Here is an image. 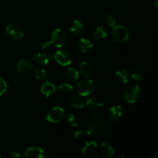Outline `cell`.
Segmentation results:
<instances>
[{
    "label": "cell",
    "instance_id": "cell-1",
    "mask_svg": "<svg viewBox=\"0 0 158 158\" xmlns=\"http://www.w3.org/2000/svg\"><path fill=\"white\" fill-rule=\"evenodd\" d=\"M86 107L91 115L95 118L101 117L104 114L105 106L103 100L97 97H91L86 102Z\"/></svg>",
    "mask_w": 158,
    "mask_h": 158
},
{
    "label": "cell",
    "instance_id": "cell-2",
    "mask_svg": "<svg viewBox=\"0 0 158 158\" xmlns=\"http://www.w3.org/2000/svg\"><path fill=\"white\" fill-rule=\"evenodd\" d=\"M140 88L137 84L127 85L123 90V97L125 101L128 103H134L138 100Z\"/></svg>",
    "mask_w": 158,
    "mask_h": 158
},
{
    "label": "cell",
    "instance_id": "cell-3",
    "mask_svg": "<svg viewBox=\"0 0 158 158\" xmlns=\"http://www.w3.org/2000/svg\"><path fill=\"white\" fill-rule=\"evenodd\" d=\"M112 36L118 43H124L129 39L130 31L127 26L124 25H118L113 26Z\"/></svg>",
    "mask_w": 158,
    "mask_h": 158
},
{
    "label": "cell",
    "instance_id": "cell-4",
    "mask_svg": "<svg viewBox=\"0 0 158 158\" xmlns=\"http://www.w3.org/2000/svg\"><path fill=\"white\" fill-rule=\"evenodd\" d=\"M95 89L94 83L91 80L83 79L80 80L77 84V93L82 97H87L94 93Z\"/></svg>",
    "mask_w": 158,
    "mask_h": 158
},
{
    "label": "cell",
    "instance_id": "cell-5",
    "mask_svg": "<svg viewBox=\"0 0 158 158\" xmlns=\"http://www.w3.org/2000/svg\"><path fill=\"white\" fill-rule=\"evenodd\" d=\"M67 42L66 32L62 29H56L53 31L51 35L50 43L55 48H62Z\"/></svg>",
    "mask_w": 158,
    "mask_h": 158
},
{
    "label": "cell",
    "instance_id": "cell-6",
    "mask_svg": "<svg viewBox=\"0 0 158 158\" xmlns=\"http://www.w3.org/2000/svg\"><path fill=\"white\" fill-rule=\"evenodd\" d=\"M104 124L100 120H94L89 125L87 129V135L94 138L101 137L104 133Z\"/></svg>",
    "mask_w": 158,
    "mask_h": 158
},
{
    "label": "cell",
    "instance_id": "cell-7",
    "mask_svg": "<svg viewBox=\"0 0 158 158\" xmlns=\"http://www.w3.org/2000/svg\"><path fill=\"white\" fill-rule=\"evenodd\" d=\"M64 117V110L60 106H54L46 114V120L52 123H60Z\"/></svg>",
    "mask_w": 158,
    "mask_h": 158
},
{
    "label": "cell",
    "instance_id": "cell-8",
    "mask_svg": "<svg viewBox=\"0 0 158 158\" xmlns=\"http://www.w3.org/2000/svg\"><path fill=\"white\" fill-rule=\"evenodd\" d=\"M53 59L61 66H69L72 62L71 55L66 50H59L53 55Z\"/></svg>",
    "mask_w": 158,
    "mask_h": 158
},
{
    "label": "cell",
    "instance_id": "cell-9",
    "mask_svg": "<svg viewBox=\"0 0 158 158\" xmlns=\"http://www.w3.org/2000/svg\"><path fill=\"white\" fill-rule=\"evenodd\" d=\"M6 33L13 40H20L23 37L24 33L21 28L15 24H9L6 28Z\"/></svg>",
    "mask_w": 158,
    "mask_h": 158
},
{
    "label": "cell",
    "instance_id": "cell-10",
    "mask_svg": "<svg viewBox=\"0 0 158 158\" xmlns=\"http://www.w3.org/2000/svg\"><path fill=\"white\" fill-rule=\"evenodd\" d=\"M122 107L120 105H113L109 108L107 112V117L110 121L116 122L120 120L122 117Z\"/></svg>",
    "mask_w": 158,
    "mask_h": 158
},
{
    "label": "cell",
    "instance_id": "cell-11",
    "mask_svg": "<svg viewBox=\"0 0 158 158\" xmlns=\"http://www.w3.org/2000/svg\"><path fill=\"white\" fill-rule=\"evenodd\" d=\"M33 60L36 63L40 65H46L49 63L52 60H53V55L50 52H45V53H41V52H36L34 53L32 56Z\"/></svg>",
    "mask_w": 158,
    "mask_h": 158
},
{
    "label": "cell",
    "instance_id": "cell-12",
    "mask_svg": "<svg viewBox=\"0 0 158 158\" xmlns=\"http://www.w3.org/2000/svg\"><path fill=\"white\" fill-rule=\"evenodd\" d=\"M44 155V151L40 147H31L27 148L24 152V157L26 158H43Z\"/></svg>",
    "mask_w": 158,
    "mask_h": 158
},
{
    "label": "cell",
    "instance_id": "cell-13",
    "mask_svg": "<svg viewBox=\"0 0 158 158\" xmlns=\"http://www.w3.org/2000/svg\"><path fill=\"white\" fill-rule=\"evenodd\" d=\"M77 48L80 52H83V53H88L94 48V44L87 39L83 38L79 40L78 43H77Z\"/></svg>",
    "mask_w": 158,
    "mask_h": 158
},
{
    "label": "cell",
    "instance_id": "cell-14",
    "mask_svg": "<svg viewBox=\"0 0 158 158\" xmlns=\"http://www.w3.org/2000/svg\"><path fill=\"white\" fill-rule=\"evenodd\" d=\"M32 69H33V66H32V63L26 59L20 60L17 64V69L19 73H29L32 70Z\"/></svg>",
    "mask_w": 158,
    "mask_h": 158
},
{
    "label": "cell",
    "instance_id": "cell-15",
    "mask_svg": "<svg viewBox=\"0 0 158 158\" xmlns=\"http://www.w3.org/2000/svg\"><path fill=\"white\" fill-rule=\"evenodd\" d=\"M56 86L54 82L51 80H46L41 86V92L42 94H44L46 97H49L51 94H54L56 91Z\"/></svg>",
    "mask_w": 158,
    "mask_h": 158
},
{
    "label": "cell",
    "instance_id": "cell-16",
    "mask_svg": "<svg viewBox=\"0 0 158 158\" xmlns=\"http://www.w3.org/2000/svg\"><path fill=\"white\" fill-rule=\"evenodd\" d=\"M69 31L71 33L75 35H80L83 31V24L80 20H74L69 27Z\"/></svg>",
    "mask_w": 158,
    "mask_h": 158
},
{
    "label": "cell",
    "instance_id": "cell-17",
    "mask_svg": "<svg viewBox=\"0 0 158 158\" xmlns=\"http://www.w3.org/2000/svg\"><path fill=\"white\" fill-rule=\"evenodd\" d=\"M97 148V143L95 141H86L85 144L82 147L81 152L83 154H93Z\"/></svg>",
    "mask_w": 158,
    "mask_h": 158
},
{
    "label": "cell",
    "instance_id": "cell-18",
    "mask_svg": "<svg viewBox=\"0 0 158 158\" xmlns=\"http://www.w3.org/2000/svg\"><path fill=\"white\" fill-rule=\"evenodd\" d=\"M115 80H117L118 83H123L125 84L128 82L129 80V73H128V71L125 70V69H121V70H117L115 73Z\"/></svg>",
    "mask_w": 158,
    "mask_h": 158
},
{
    "label": "cell",
    "instance_id": "cell-19",
    "mask_svg": "<svg viewBox=\"0 0 158 158\" xmlns=\"http://www.w3.org/2000/svg\"><path fill=\"white\" fill-rule=\"evenodd\" d=\"M100 151L101 154L106 157H112L114 154V148L107 143H102L100 145Z\"/></svg>",
    "mask_w": 158,
    "mask_h": 158
},
{
    "label": "cell",
    "instance_id": "cell-20",
    "mask_svg": "<svg viewBox=\"0 0 158 158\" xmlns=\"http://www.w3.org/2000/svg\"><path fill=\"white\" fill-rule=\"evenodd\" d=\"M80 72L81 73L83 77L87 78V77H90L93 73L92 66L86 62H82L80 64Z\"/></svg>",
    "mask_w": 158,
    "mask_h": 158
},
{
    "label": "cell",
    "instance_id": "cell-21",
    "mask_svg": "<svg viewBox=\"0 0 158 158\" xmlns=\"http://www.w3.org/2000/svg\"><path fill=\"white\" fill-rule=\"evenodd\" d=\"M92 35L95 40H103L107 36V31L103 26H99L94 30Z\"/></svg>",
    "mask_w": 158,
    "mask_h": 158
},
{
    "label": "cell",
    "instance_id": "cell-22",
    "mask_svg": "<svg viewBox=\"0 0 158 158\" xmlns=\"http://www.w3.org/2000/svg\"><path fill=\"white\" fill-rule=\"evenodd\" d=\"M66 77L71 82L77 81L79 79V72L75 68L69 67L66 71Z\"/></svg>",
    "mask_w": 158,
    "mask_h": 158
},
{
    "label": "cell",
    "instance_id": "cell-23",
    "mask_svg": "<svg viewBox=\"0 0 158 158\" xmlns=\"http://www.w3.org/2000/svg\"><path fill=\"white\" fill-rule=\"evenodd\" d=\"M70 103L73 107L77 109H82L85 106V103L81 97L78 96H73L70 98Z\"/></svg>",
    "mask_w": 158,
    "mask_h": 158
},
{
    "label": "cell",
    "instance_id": "cell-24",
    "mask_svg": "<svg viewBox=\"0 0 158 158\" xmlns=\"http://www.w3.org/2000/svg\"><path fill=\"white\" fill-rule=\"evenodd\" d=\"M34 74H35V78L39 80H44L46 77V70L43 67H41V66L35 67V70H34Z\"/></svg>",
    "mask_w": 158,
    "mask_h": 158
},
{
    "label": "cell",
    "instance_id": "cell-25",
    "mask_svg": "<svg viewBox=\"0 0 158 158\" xmlns=\"http://www.w3.org/2000/svg\"><path fill=\"white\" fill-rule=\"evenodd\" d=\"M103 20H104V23L110 27H113L116 24V19L110 13H106L103 17Z\"/></svg>",
    "mask_w": 158,
    "mask_h": 158
},
{
    "label": "cell",
    "instance_id": "cell-26",
    "mask_svg": "<svg viewBox=\"0 0 158 158\" xmlns=\"http://www.w3.org/2000/svg\"><path fill=\"white\" fill-rule=\"evenodd\" d=\"M67 121L69 124L73 127H77L80 123V118L75 114H70L67 116Z\"/></svg>",
    "mask_w": 158,
    "mask_h": 158
},
{
    "label": "cell",
    "instance_id": "cell-27",
    "mask_svg": "<svg viewBox=\"0 0 158 158\" xmlns=\"http://www.w3.org/2000/svg\"><path fill=\"white\" fill-rule=\"evenodd\" d=\"M58 89L63 94H69L73 90V86L69 83H63L58 86Z\"/></svg>",
    "mask_w": 158,
    "mask_h": 158
},
{
    "label": "cell",
    "instance_id": "cell-28",
    "mask_svg": "<svg viewBox=\"0 0 158 158\" xmlns=\"http://www.w3.org/2000/svg\"><path fill=\"white\" fill-rule=\"evenodd\" d=\"M40 49H43V51L45 52H49V51L52 49V48L53 47V46L52 45V43L50 42H47V41H43L40 43Z\"/></svg>",
    "mask_w": 158,
    "mask_h": 158
},
{
    "label": "cell",
    "instance_id": "cell-29",
    "mask_svg": "<svg viewBox=\"0 0 158 158\" xmlns=\"http://www.w3.org/2000/svg\"><path fill=\"white\" fill-rule=\"evenodd\" d=\"M131 78L136 81H141L143 78V73L140 70H136L131 74Z\"/></svg>",
    "mask_w": 158,
    "mask_h": 158
},
{
    "label": "cell",
    "instance_id": "cell-30",
    "mask_svg": "<svg viewBox=\"0 0 158 158\" xmlns=\"http://www.w3.org/2000/svg\"><path fill=\"white\" fill-rule=\"evenodd\" d=\"M7 89V83L3 78L0 77V97L6 93Z\"/></svg>",
    "mask_w": 158,
    "mask_h": 158
},
{
    "label": "cell",
    "instance_id": "cell-31",
    "mask_svg": "<svg viewBox=\"0 0 158 158\" xmlns=\"http://www.w3.org/2000/svg\"><path fill=\"white\" fill-rule=\"evenodd\" d=\"M87 135V131H83V130H78L74 132V137L77 139L83 138V137H86Z\"/></svg>",
    "mask_w": 158,
    "mask_h": 158
},
{
    "label": "cell",
    "instance_id": "cell-32",
    "mask_svg": "<svg viewBox=\"0 0 158 158\" xmlns=\"http://www.w3.org/2000/svg\"><path fill=\"white\" fill-rule=\"evenodd\" d=\"M10 157H14V158L20 157H21V154H20V152H19V151H12V153H11Z\"/></svg>",
    "mask_w": 158,
    "mask_h": 158
},
{
    "label": "cell",
    "instance_id": "cell-33",
    "mask_svg": "<svg viewBox=\"0 0 158 158\" xmlns=\"http://www.w3.org/2000/svg\"><path fill=\"white\" fill-rule=\"evenodd\" d=\"M158 0H155V6H156V8H157V6H158Z\"/></svg>",
    "mask_w": 158,
    "mask_h": 158
},
{
    "label": "cell",
    "instance_id": "cell-34",
    "mask_svg": "<svg viewBox=\"0 0 158 158\" xmlns=\"http://www.w3.org/2000/svg\"><path fill=\"white\" fill-rule=\"evenodd\" d=\"M0 158H1V155H0Z\"/></svg>",
    "mask_w": 158,
    "mask_h": 158
}]
</instances>
